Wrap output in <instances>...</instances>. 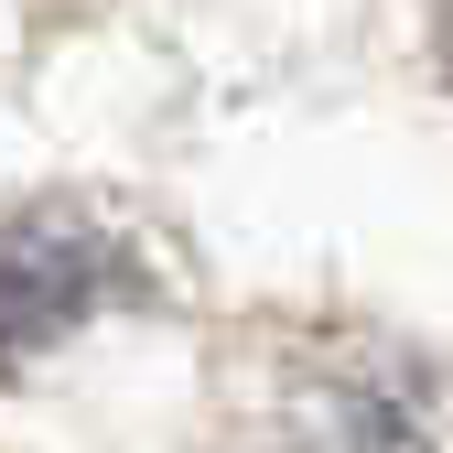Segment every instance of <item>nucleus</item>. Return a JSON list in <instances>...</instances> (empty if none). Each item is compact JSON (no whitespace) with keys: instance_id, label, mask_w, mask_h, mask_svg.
<instances>
[{"instance_id":"f257e3e1","label":"nucleus","mask_w":453,"mask_h":453,"mask_svg":"<svg viewBox=\"0 0 453 453\" xmlns=\"http://www.w3.org/2000/svg\"><path fill=\"white\" fill-rule=\"evenodd\" d=\"M151 303V259L87 205H12L0 216V357L65 346L87 313Z\"/></svg>"},{"instance_id":"7ed1b4c3","label":"nucleus","mask_w":453,"mask_h":453,"mask_svg":"<svg viewBox=\"0 0 453 453\" xmlns=\"http://www.w3.org/2000/svg\"><path fill=\"white\" fill-rule=\"evenodd\" d=\"M442 76H453V0H442Z\"/></svg>"},{"instance_id":"f03ea898","label":"nucleus","mask_w":453,"mask_h":453,"mask_svg":"<svg viewBox=\"0 0 453 453\" xmlns=\"http://www.w3.org/2000/svg\"><path fill=\"white\" fill-rule=\"evenodd\" d=\"M280 453H442L432 378L367 334H324L280 378Z\"/></svg>"}]
</instances>
